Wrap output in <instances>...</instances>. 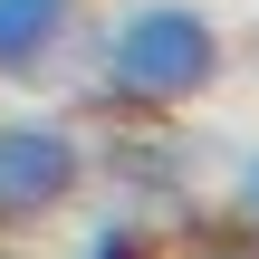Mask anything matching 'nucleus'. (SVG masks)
I'll return each instance as SVG.
<instances>
[{
	"label": "nucleus",
	"instance_id": "1",
	"mask_svg": "<svg viewBox=\"0 0 259 259\" xmlns=\"http://www.w3.org/2000/svg\"><path fill=\"white\" fill-rule=\"evenodd\" d=\"M87 58H96V106L106 115L163 125L192 96H211V77H221V19L202 0H135L106 29H87Z\"/></svg>",
	"mask_w": 259,
	"mask_h": 259
},
{
	"label": "nucleus",
	"instance_id": "2",
	"mask_svg": "<svg viewBox=\"0 0 259 259\" xmlns=\"http://www.w3.org/2000/svg\"><path fill=\"white\" fill-rule=\"evenodd\" d=\"M87 183V135L67 115H0V231L58 221Z\"/></svg>",
	"mask_w": 259,
	"mask_h": 259
},
{
	"label": "nucleus",
	"instance_id": "3",
	"mask_svg": "<svg viewBox=\"0 0 259 259\" xmlns=\"http://www.w3.org/2000/svg\"><path fill=\"white\" fill-rule=\"evenodd\" d=\"M87 0H0V87H48L67 58H87Z\"/></svg>",
	"mask_w": 259,
	"mask_h": 259
},
{
	"label": "nucleus",
	"instance_id": "4",
	"mask_svg": "<svg viewBox=\"0 0 259 259\" xmlns=\"http://www.w3.org/2000/svg\"><path fill=\"white\" fill-rule=\"evenodd\" d=\"M77 259H163V240H154L135 211H115V221H96V231L77 240Z\"/></svg>",
	"mask_w": 259,
	"mask_h": 259
},
{
	"label": "nucleus",
	"instance_id": "5",
	"mask_svg": "<svg viewBox=\"0 0 259 259\" xmlns=\"http://www.w3.org/2000/svg\"><path fill=\"white\" fill-rule=\"evenodd\" d=\"M231 221L259 240V154H240V173H231Z\"/></svg>",
	"mask_w": 259,
	"mask_h": 259
}]
</instances>
